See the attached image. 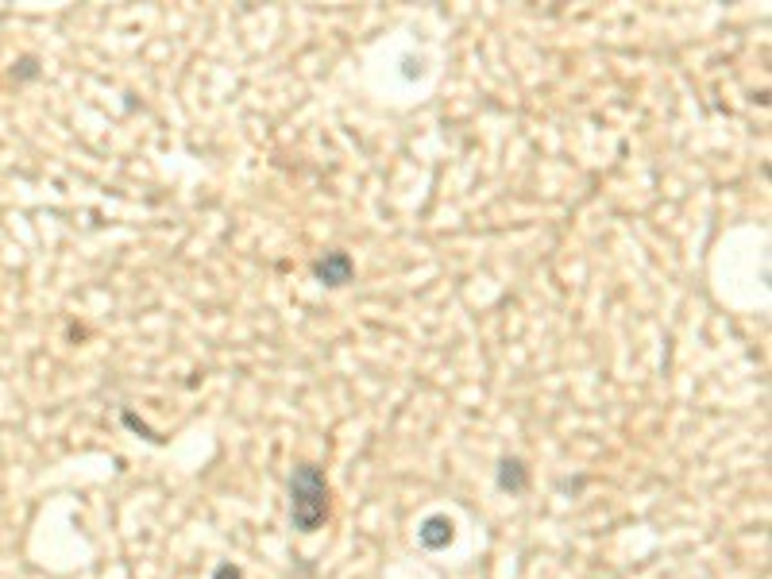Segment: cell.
Here are the masks:
<instances>
[{
  "label": "cell",
  "instance_id": "6da1fadb",
  "mask_svg": "<svg viewBox=\"0 0 772 579\" xmlns=\"http://www.w3.org/2000/svg\"><path fill=\"white\" fill-rule=\"evenodd\" d=\"M328 518V479L317 463H302L290 475V522L298 533H317Z\"/></svg>",
  "mask_w": 772,
  "mask_h": 579
},
{
  "label": "cell",
  "instance_id": "7a4b0ae2",
  "mask_svg": "<svg viewBox=\"0 0 772 579\" xmlns=\"http://www.w3.org/2000/svg\"><path fill=\"white\" fill-rule=\"evenodd\" d=\"M314 275H317V282H324V286H344V282H352L355 263H352L348 251H324V259L314 263Z\"/></svg>",
  "mask_w": 772,
  "mask_h": 579
},
{
  "label": "cell",
  "instance_id": "3957f363",
  "mask_svg": "<svg viewBox=\"0 0 772 579\" xmlns=\"http://www.w3.org/2000/svg\"><path fill=\"white\" fill-rule=\"evenodd\" d=\"M452 537H456V533H452V522H448V518H440V513H433V518H425V522H421V529H417V541H421L429 553L448 549Z\"/></svg>",
  "mask_w": 772,
  "mask_h": 579
},
{
  "label": "cell",
  "instance_id": "277c9868",
  "mask_svg": "<svg viewBox=\"0 0 772 579\" xmlns=\"http://www.w3.org/2000/svg\"><path fill=\"white\" fill-rule=\"evenodd\" d=\"M499 487H502V491H514V494H521L525 487H530V472H525L521 460H502V468H499Z\"/></svg>",
  "mask_w": 772,
  "mask_h": 579
},
{
  "label": "cell",
  "instance_id": "5b68a950",
  "mask_svg": "<svg viewBox=\"0 0 772 579\" xmlns=\"http://www.w3.org/2000/svg\"><path fill=\"white\" fill-rule=\"evenodd\" d=\"M212 579H243V572L236 564H221L217 572H212Z\"/></svg>",
  "mask_w": 772,
  "mask_h": 579
}]
</instances>
